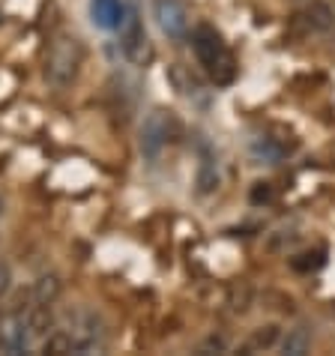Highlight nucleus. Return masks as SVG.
I'll use <instances>...</instances> for the list:
<instances>
[{
	"instance_id": "nucleus-1",
	"label": "nucleus",
	"mask_w": 335,
	"mask_h": 356,
	"mask_svg": "<svg viewBox=\"0 0 335 356\" xmlns=\"http://www.w3.org/2000/svg\"><path fill=\"white\" fill-rule=\"evenodd\" d=\"M84 63V45L81 39L72 33H57L48 45V57H45V78L48 84L57 90H66L69 84L78 78V69Z\"/></svg>"
},
{
	"instance_id": "nucleus-2",
	"label": "nucleus",
	"mask_w": 335,
	"mask_h": 356,
	"mask_svg": "<svg viewBox=\"0 0 335 356\" xmlns=\"http://www.w3.org/2000/svg\"><path fill=\"white\" fill-rule=\"evenodd\" d=\"M195 54H198V60L201 66L210 72L219 84H228L231 78H234V57L228 54V48H224L222 42V36L213 31V27H198L195 31Z\"/></svg>"
},
{
	"instance_id": "nucleus-3",
	"label": "nucleus",
	"mask_w": 335,
	"mask_h": 356,
	"mask_svg": "<svg viewBox=\"0 0 335 356\" xmlns=\"http://www.w3.org/2000/svg\"><path fill=\"white\" fill-rule=\"evenodd\" d=\"M120 48H123V54H126V60H132V63H147L153 57L150 51V39H147V31H144V24H141V18H138L135 9H129L123 18V24H120Z\"/></svg>"
},
{
	"instance_id": "nucleus-4",
	"label": "nucleus",
	"mask_w": 335,
	"mask_h": 356,
	"mask_svg": "<svg viewBox=\"0 0 335 356\" xmlns=\"http://www.w3.org/2000/svg\"><path fill=\"white\" fill-rule=\"evenodd\" d=\"M31 326H27L24 312L6 309L0 312V350L6 353H24L31 348Z\"/></svg>"
},
{
	"instance_id": "nucleus-5",
	"label": "nucleus",
	"mask_w": 335,
	"mask_h": 356,
	"mask_svg": "<svg viewBox=\"0 0 335 356\" xmlns=\"http://www.w3.org/2000/svg\"><path fill=\"white\" fill-rule=\"evenodd\" d=\"M168 138H171V117L156 108V111L147 114V120L141 126V153L147 159H156L165 150Z\"/></svg>"
},
{
	"instance_id": "nucleus-6",
	"label": "nucleus",
	"mask_w": 335,
	"mask_h": 356,
	"mask_svg": "<svg viewBox=\"0 0 335 356\" xmlns=\"http://www.w3.org/2000/svg\"><path fill=\"white\" fill-rule=\"evenodd\" d=\"M153 13H156V22H159V27L168 36L183 39L186 31H189V13H186V6L180 0H156Z\"/></svg>"
},
{
	"instance_id": "nucleus-7",
	"label": "nucleus",
	"mask_w": 335,
	"mask_h": 356,
	"mask_svg": "<svg viewBox=\"0 0 335 356\" xmlns=\"http://www.w3.org/2000/svg\"><path fill=\"white\" fill-rule=\"evenodd\" d=\"M72 348L75 353H90L96 344H99L102 339V330H99V318L90 312H81V314H75V321H72Z\"/></svg>"
},
{
	"instance_id": "nucleus-8",
	"label": "nucleus",
	"mask_w": 335,
	"mask_h": 356,
	"mask_svg": "<svg viewBox=\"0 0 335 356\" xmlns=\"http://www.w3.org/2000/svg\"><path fill=\"white\" fill-rule=\"evenodd\" d=\"M123 3L120 0H93V22L105 27V31H117L123 24Z\"/></svg>"
},
{
	"instance_id": "nucleus-9",
	"label": "nucleus",
	"mask_w": 335,
	"mask_h": 356,
	"mask_svg": "<svg viewBox=\"0 0 335 356\" xmlns=\"http://www.w3.org/2000/svg\"><path fill=\"white\" fill-rule=\"evenodd\" d=\"M305 24L311 27V31H329L335 24V9L329 3H323V0H314L305 9Z\"/></svg>"
},
{
	"instance_id": "nucleus-10",
	"label": "nucleus",
	"mask_w": 335,
	"mask_h": 356,
	"mask_svg": "<svg viewBox=\"0 0 335 356\" xmlns=\"http://www.w3.org/2000/svg\"><path fill=\"white\" fill-rule=\"evenodd\" d=\"M60 291H63V284H60V279L57 275H42L36 284H33V302H39V305H54L57 302V296H60Z\"/></svg>"
},
{
	"instance_id": "nucleus-11",
	"label": "nucleus",
	"mask_w": 335,
	"mask_h": 356,
	"mask_svg": "<svg viewBox=\"0 0 335 356\" xmlns=\"http://www.w3.org/2000/svg\"><path fill=\"white\" fill-rule=\"evenodd\" d=\"M51 305H39L33 302L31 309L24 312V318H27V326H31V335L33 339H39V335H45L48 330H51Z\"/></svg>"
},
{
	"instance_id": "nucleus-12",
	"label": "nucleus",
	"mask_w": 335,
	"mask_h": 356,
	"mask_svg": "<svg viewBox=\"0 0 335 356\" xmlns=\"http://www.w3.org/2000/svg\"><path fill=\"white\" fill-rule=\"evenodd\" d=\"M311 348V332L305 330V326H297V330H291L288 335H284L281 341V350L288 356H305Z\"/></svg>"
},
{
	"instance_id": "nucleus-13",
	"label": "nucleus",
	"mask_w": 335,
	"mask_h": 356,
	"mask_svg": "<svg viewBox=\"0 0 335 356\" xmlns=\"http://www.w3.org/2000/svg\"><path fill=\"white\" fill-rule=\"evenodd\" d=\"M219 186V168H215V159L210 153L201 156V165H198V192L206 195Z\"/></svg>"
},
{
	"instance_id": "nucleus-14",
	"label": "nucleus",
	"mask_w": 335,
	"mask_h": 356,
	"mask_svg": "<svg viewBox=\"0 0 335 356\" xmlns=\"http://www.w3.org/2000/svg\"><path fill=\"white\" fill-rule=\"evenodd\" d=\"M275 341H279V326L267 323V326H261V330L252 332L249 344H245V353H249V350H267V348H272Z\"/></svg>"
},
{
	"instance_id": "nucleus-15",
	"label": "nucleus",
	"mask_w": 335,
	"mask_h": 356,
	"mask_svg": "<svg viewBox=\"0 0 335 356\" xmlns=\"http://www.w3.org/2000/svg\"><path fill=\"white\" fill-rule=\"evenodd\" d=\"M48 356H63V353H75L72 348V335L69 332H51L45 339V348H42Z\"/></svg>"
},
{
	"instance_id": "nucleus-16",
	"label": "nucleus",
	"mask_w": 335,
	"mask_h": 356,
	"mask_svg": "<svg viewBox=\"0 0 335 356\" xmlns=\"http://www.w3.org/2000/svg\"><path fill=\"white\" fill-rule=\"evenodd\" d=\"M228 305L234 312H245L252 305V288L245 282H236L231 284V291H228Z\"/></svg>"
},
{
	"instance_id": "nucleus-17",
	"label": "nucleus",
	"mask_w": 335,
	"mask_h": 356,
	"mask_svg": "<svg viewBox=\"0 0 335 356\" xmlns=\"http://www.w3.org/2000/svg\"><path fill=\"white\" fill-rule=\"evenodd\" d=\"M254 153L263 156V159H270V162H279L281 156H284V147H281V144H275L272 138H263V141L254 144Z\"/></svg>"
},
{
	"instance_id": "nucleus-18",
	"label": "nucleus",
	"mask_w": 335,
	"mask_h": 356,
	"mask_svg": "<svg viewBox=\"0 0 335 356\" xmlns=\"http://www.w3.org/2000/svg\"><path fill=\"white\" fill-rule=\"evenodd\" d=\"M323 264V258H320V252H305V254H300L297 261H293V270L297 273H309V270H318V266Z\"/></svg>"
},
{
	"instance_id": "nucleus-19",
	"label": "nucleus",
	"mask_w": 335,
	"mask_h": 356,
	"mask_svg": "<svg viewBox=\"0 0 335 356\" xmlns=\"http://www.w3.org/2000/svg\"><path fill=\"white\" fill-rule=\"evenodd\" d=\"M249 201H252L254 207L270 204V201H272V186H270V183H254L252 192H249Z\"/></svg>"
},
{
	"instance_id": "nucleus-20",
	"label": "nucleus",
	"mask_w": 335,
	"mask_h": 356,
	"mask_svg": "<svg viewBox=\"0 0 335 356\" xmlns=\"http://www.w3.org/2000/svg\"><path fill=\"white\" fill-rule=\"evenodd\" d=\"M228 344H224V339L222 335H210V339L204 341V348H201V353H210V350H215V353H222Z\"/></svg>"
},
{
	"instance_id": "nucleus-21",
	"label": "nucleus",
	"mask_w": 335,
	"mask_h": 356,
	"mask_svg": "<svg viewBox=\"0 0 335 356\" xmlns=\"http://www.w3.org/2000/svg\"><path fill=\"white\" fill-rule=\"evenodd\" d=\"M6 291H9V270L0 264V296H3Z\"/></svg>"
},
{
	"instance_id": "nucleus-22",
	"label": "nucleus",
	"mask_w": 335,
	"mask_h": 356,
	"mask_svg": "<svg viewBox=\"0 0 335 356\" xmlns=\"http://www.w3.org/2000/svg\"><path fill=\"white\" fill-rule=\"evenodd\" d=\"M0 213H3V201H0Z\"/></svg>"
}]
</instances>
